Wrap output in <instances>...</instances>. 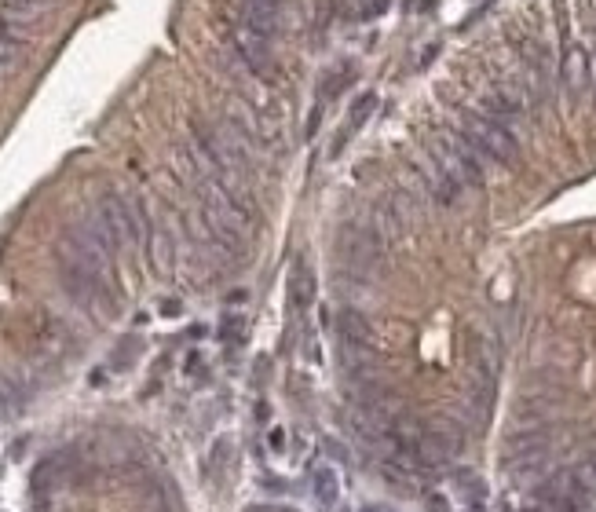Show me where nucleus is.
Segmentation results:
<instances>
[{"label":"nucleus","instance_id":"1","mask_svg":"<svg viewBox=\"0 0 596 512\" xmlns=\"http://www.w3.org/2000/svg\"><path fill=\"white\" fill-rule=\"evenodd\" d=\"M458 132L479 150V158L494 161V165H509V161L516 158V150H520L516 132H512L509 125H501V121L487 118V114H479V110H469V114L461 118Z\"/></svg>","mask_w":596,"mask_h":512},{"label":"nucleus","instance_id":"3","mask_svg":"<svg viewBox=\"0 0 596 512\" xmlns=\"http://www.w3.org/2000/svg\"><path fill=\"white\" fill-rule=\"evenodd\" d=\"M231 41H235V52L256 77H275L278 70V59H275V37H267V33H256L242 22H235V30H231Z\"/></svg>","mask_w":596,"mask_h":512},{"label":"nucleus","instance_id":"2","mask_svg":"<svg viewBox=\"0 0 596 512\" xmlns=\"http://www.w3.org/2000/svg\"><path fill=\"white\" fill-rule=\"evenodd\" d=\"M428 150H432V158H436L439 165H443V169L461 183V187H476V183H483V169H487V161L479 158V150L472 147L461 132H447V136H439Z\"/></svg>","mask_w":596,"mask_h":512},{"label":"nucleus","instance_id":"5","mask_svg":"<svg viewBox=\"0 0 596 512\" xmlns=\"http://www.w3.org/2000/svg\"><path fill=\"white\" fill-rule=\"evenodd\" d=\"M373 107H377V99H373L370 92H366V96L355 99L352 110H348V121H344V128H341V132H337V143H333V154H341V150L348 147V139H352L362 125H366V118H370V114H373Z\"/></svg>","mask_w":596,"mask_h":512},{"label":"nucleus","instance_id":"4","mask_svg":"<svg viewBox=\"0 0 596 512\" xmlns=\"http://www.w3.org/2000/svg\"><path fill=\"white\" fill-rule=\"evenodd\" d=\"M560 81H564V92L567 99H582L586 96L589 81H593V66H589V55L586 48H578V44H571L564 52V59H560Z\"/></svg>","mask_w":596,"mask_h":512}]
</instances>
